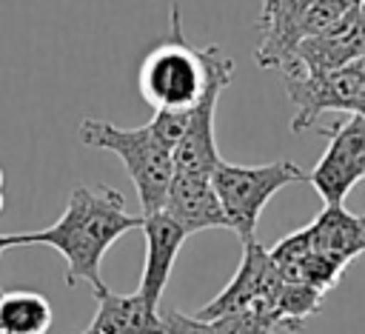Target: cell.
<instances>
[{"label":"cell","mask_w":365,"mask_h":334,"mask_svg":"<svg viewBox=\"0 0 365 334\" xmlns=\"http://www.w3.org/2000/svg\"><path fill=\"white\" fill-rule=\"evenodd\" d=\"M268 251H271V260L277 263V268H279V271H285V268L297 265L308 251H314L308 226H305V228H299V231H294V234H288V237H282V240H279L274 248H268Z\"/></svg>","instance_id":"ac0fdd59"},{"label":"cell","mask_w":365,"mask_h":334,"mask_svg":"<svg viewBox=\"0 0 365 334\" xmlns=\"http://www.w3.org/2000/svg\"><path fill=\"white\" fill-rule=\"evenodd\" d=\"M308 231L314 251L331 254L345 265L365 254V214H351L345 206H325L308 223Z\"/></svg>","instance_id":"5bb4252c"},{"label":"cell","mask_w":365,"mask_h":334,"mask_svg":"<svg viewBox=\"0 0 365 334\" xmlns=\"http://www.w3.org/2000/svg\"><path fill=\"white\" fill-rule=\"evenodd\" d=\"M188 114H191V108L188 111H168V108H163V111H154L148 126L157 134V140L174 151L180 137H182V131H185V126H188Z\"/></svg>","instance_id":"d6986e66"},{"label":"cell","mask_w":365,"mask_h":334,"mask_svg":"<svg viewBox=\"0 0 365 334\" xmlns=\"http://www.w3.org/2000/svg\"><path fill=\"white\" fill-rule=\"evenodd\" d=\"M143 226V214L125 211V197L111 186H77L57 223L40 231L0 234L3 246H48L66 260V285L88 283L97 291L106 288L100 277L103 254L131 228Z\"/></svg>","instance_id":"6da1fadb"},{"label":"cell","mask_w":365,"mask_h":334,"mask_svg":"<svg viewBox=\"0 0 365 334\" xmlns=\"http://www.w3.org/2000/svg\"><path fill=\"white\" fill-rule=\"evenodd\" d=\"M163 317V334H220L214 320H202L197 314H182L177 308H168Z\"/></svg>","instance_id":"ffe728a7"},{"label":"cell","mask_w":365,"mask_h":334,"mask_svg":"<svg viewBox=\"0 0 365 334\" xmlns=\"http://www.w3.org/2000/svg\"><path fill=\"white\" fill-rule=\"evenodd\" d=\"M279 285H282V274H279L277 263L271 260V251L262 248L257 240H248V243H242V260L237 265V274L208 305H202L197 311V317L217 320V317L245 308L257 300H271Z\"/></svg>","instance_id":"9c48e42d"},{"label":"cell","mask_w":365,"mask_h":334,"mask_svg":"<svg viewBox=\"0 0 365 334\" xmlns=\"http://www.w3.org/2000/svg\"><path fill=\"white\" fill-rule=\"evenodd\" d=\"M0 186H3V168H0Z\"/></svg>","instance_id":"603a6c76"},{"label":"cell","mask_w":365,"mask_h":334,"mask_svg":"<svg viewBox=\"0 0 365 334\" xmlns=\"http://www.w3.org/2000/svg\"><path fill=\"white\" fill-rule=\"evenodd\" d=\"M86 334H163V317L140 291L114 294L103 288L97 291V311Z\"/></svg>","instance_id":"4fadbf2b"},{"label":"cell","mask_w":365,"mask_h":334,"mask_svg":"<svg viewBox=\"0 0 365 334\" xmlns=\"http://www.w3.org/2000/svg\"><path fill=\"white\" fill-rule=\"evenodd\" d=\"M83 334H86V331H83Z\"/></svg>","instance_id":"cb8c5ba5"},{"label":"cell","mask_w":365,"mask_h":334,"mask_svg":"<svg viewBox=\"0 0 365 334\" xmlns=\"http://www.w3.org/2000/svg\"><path fill=\"white\" fill-rule=\"evenodd\" d=\"M362 54H365V9L356 3L334 26L302 40L285 66H297L302 71H334L356 63Z\"/></svg>","instance_id":"ba28073f"},{"label":"cell","mask_w":365,"mask_h":334,"mask_svg":"<svg viewBox=\"0 0 365 334\" xmlns=\"http://www.w3.org/2000/svg\"><path fill=\"white\" fill-rule=\"evenodd\" d=\"M208 74L202 49L191 46L182 34L180 23V6L171 3V31L165 40H160L140 63L137 86L143 100L154 111H188L200 103L205 91Z\"/></svg>","instance_id":"3957f363"},{"label":"cell","mask_w":365,"mask_h":334,"mask_svg":"<svg viewBox=\"0 0 365 334\" xmlns=\"http://www.w3.org/2000/svg\"><path fill=\"white\" fill-rule=\"evenodd\" d=\"M143 237H145V263H143V274H140V285L137 291L160 308V297L168 285L177 251L182 248L188 231L165 211H154V214H143Z\"/></svg>","instance_id":"30bf717a"},{"label":"cell","mask_w":365,"mask_h":334,"mask_svg":"<svg viewBox=\"0 0 365 334\" xmlns=\"http://www.w3.org/2000/svg\"><path fill=\"white\" fill-rule=\"evenodd\" d=\"M188 234L205 231V228H228L222 203L217 197V188L208 174H182L174 171V180L165 194L163 206Z\"/></svg>","instance_id":"8fae6325"},{"label":"cell","mask_w":365,"mask_h":334,"mask_svg":"<svg viewBox=\"0 0 365 334\" xmlns=\"http://www.w3.org/2000/svg\"><path fill=\"white\" fill-rule=\"evenodd\" d=\"M77 134L83 146L111 151L123 160L143 214H154L165 206V194L174 180V151L157 140L148 123L140 128H120L114 123L86 117Z\"/></svg>","instance_id":"7a4b0ae2"},{"label":"cell","mask_w":365,"mask_h":334,"mask_svg":"<svg viewBox=\"0 0 365 334\" xmlns=\"http://www.w3.org/2000/svg\"><path fill=\"white\" fill-rule=\"evenodd\" d=\"M279 71L294 106L291 131L311 128L325 111H348L365 117V77L356 63L334 71H302L297 66H285Z\"/></svg>","instance_id":"5b68a950"},{"label":"cell","mask_w":365,"mask_h":334,"mask_svg":"<svg viewBox=\"0 0 365 334\" xmlns=\"http://www.w3.org/2000/svg\"><path fill=\"white\" fill-rule=\"evenodd\" d=\"M308 174L294 163V160H274L265 166H237L220 160L217 168L211 171V183L217 188V197L222 203L228 228L242 240H254L259 214L265 203L285 186L302 183Z\"/></svg>","instance_id":"277c9868"},{"label":"cell","mask_w":365,"mask_h":334,"mask_svg":"<svg viewBox=\"0 0 365 334\" xmlns=\"http://www.w3.org/2000/svg\"><path fill=\"white\" fill-rule=\"evenodd\" d=\"M202 60H205L208 83H205L200 103L191 108L188 126L174 148V171L211 177V171L222 160L217 151V140H214V111H217V100H220L222 88H228V83L234 77V60L217 43L202 49Z\"/></svg>","instance_id":"8992f818"},{"label":"cell","mask_w":365,"mask_h":334,"mask_svg":"<svg viewBox=\"0 0 365 334\" xmlns=\"http://www.w3.org/2000/svg\"><path fill=\"white\" fill-rule=\"evenodd\" d=\"M51 317V303L40 291H0V334H46Z\"/></svg>","instance_id":"9a60e30c"},{"label":"cell","mask_w":365,"mask_h":334,"mask_svg":"<svg viewBox=\"0 0 365 334\" xmlns=\"http://www.w3.org/2000/svg\"><path fill=\"white\" fill-rule=\"evenodd\" d=\"M311 0H265L259 14L257 63L262 69H282L302 43V14Z\"/></svg>","instance_id":"7c38bea8"},{"label":"cell","mask_w":365,"mask_h":334,"mask_svg":"<svg viewBox=\"0 0 365 334\" xmlns=\"http://www.w3.org/2000/svg\"><path fill=\"white\" fill-rule=\"evenodd\" d=\"M214 325L220 334H271L277 328L271 300H257L245 308L228 311V314L217 317Z\"/></svg>","instance_id":"e0dca14e"},{"label":"cell","mask_w":365,"mask_h":334,"mask_svg":"<svg viewBox=\"0 0 365 334\" xmlns=\"http://www.w3.org/2000/svg\"><path fill=\"white\" fill-rule=\"evenodd\" d=\"M328 148L308 174V183L325 206H342L348 191L365 177V117L348 114V120L325 128Z\"/></svg>","instance_id":"52a82bcc"},{"label":"cell","mask_w":365,"mask_h":334,"mask_svg":"<svg viewBox=\"0 0 365 334\" xmlns=\"http://www.w3.org/2000/svg\"><path fill=\"white\" fill-rule=\"evenodd\" d=\"M0 211H3V191H0Z\"/></svg>","instance_id":"44dd1931"},{"label":"cell","mask_w":365,"mask_h":334,"mask_svg":"<svg viewBox=\"0 0 365 334\" xmlns=\"http://www.w3.org/2000/svg\"><path fill=\"white\" fill-rule=\"evenodd\" d=\"M3 251H6V246H3V240H0V254H3Z\"/></svg>","instance_id":"7402d4cb"},{"label":"cell","mask_w":365,"mask_h":334,"mask_svg":"<svg viewBox=\"0 0 365 334\" xmlns=\"http://www.w3.org/2000/svg\"><path fill=\"white\" fill-rule=\"evenodd\" d=\"M319 308H322V291L299 280H282V285L271 297L274 323L277 328H288V331H302L305 320L314 317Z\"/></svg>","instance_id":"2e32d148"}]
</instances>
